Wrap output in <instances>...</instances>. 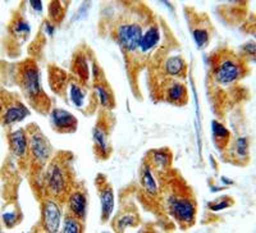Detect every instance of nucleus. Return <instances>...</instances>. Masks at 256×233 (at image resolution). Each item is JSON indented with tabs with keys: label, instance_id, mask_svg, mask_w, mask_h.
I'll use <instances>...</instances> for the list:
<instances>
[{
	"label": "nucleus",
	"instance_id": "obj_31",
	"mask_svg": "<svg viewBox=\"0 0 256 233\" xmlns=\"http://www.w3.org/2000/svg\"><path fill=\"white\" fill-rule=\"evenodd\" d=\"M17 218H18V210L16 208H13L12 210H9V212H6L3 214V219L4 223H6V227L12 228L13 226L17 223Z\"/></svg>",
	"mask_w": 256,
	"mask_h": 233
},
{
	"label": "nucleus",
	"instance_id": "obj_4",
	"mask_svg": "<svg viewBox=\"0 0 256 233\" xmlns=\"http://www.w3.org/2000/svg\"><path fill=\"white\" fill-rule=\"evenodd\" d=\"M70 177L68 173V166L64 160H52L45 176V192L48 198L63 201L70 196Z\"/></svg>",
	"mask_w": 256,
	"mask_h": 233
},
{
	"label": "nucleus",
	"instance_id": "obj_8",
	"mask_svg": "<svg viewBox=\"0 0 256 233\" xmlns=\"http://www.w3.org/2000/svg\"><path fill=\"white\" fill-rule=\"evenodd\" d=\"M50 123L52 130L58 134H73L78 128V120L76 116L60 108L52 109L50 114Z\"/></svg>",
	"mask_w": 256,
	"mask_h": 233
},
{
	"label": "nucleus",
	"instance_id": "obj_13",
	"mask_svg": "<svg viewBox=\"0 0 256 233\" xmlns=\"http://www.w3.org/2000/svg\"><path fill=\"white\" fill-rule=\"evenodd\" d=\"M8 144L10 148V152L14 156L20 159H24L28 154V134L27 130H17L8 134Z\"/></svg>",
	"mask_w": 256,
	"mask_h": 233
},
{
	"label": "nucleus",
	"instance_id": "obj_28",
	"mask_svg": "<svg viewBox=\"0 0 256 233\" xmlns=\"http://www.w3.org/2000/svg\"><path fill=\"white\" fill-rule=\"evenodd\" d=\"M64 17V6L62 2H52L49 6V20L56 26Z\"/></svg>",
	"mask_w": 256,
	"mask_h": 233
},
{
	"label": "nucleus",
	"instance_id": "obj_21",
	"mask_svg": "<svg viewBox=\"0 0 256 233\" xmlns=\"http://www.w3.org/2000/svg\"><path fill=\"white\" fill-rule=\"evenodd\" d=\"M164 70L168 76L184 77L187 74V64L184 58L180 56H170L164 63Z\"/></svg>",
	"mask_w": 256,
	"mask_h": 233
},
{
	"label": "nucleus",
	"instance_id": "obj_22",
	"mask_svg": "<svg viewBox=\"0 0 256 233\" xmlns=\"http://www.w3.org/2000/svg\"><path fill=\"white\" fill-rule=\"evenodd\" d=\"M230 154H232L233 159H234V163L236 160H238V164H246L248 162V137H240L234 141V144L230 148Z\"/></svg>",
	"mask_w": 256,
	"mask_h": 233
},
{
	"label": "nucleus",
	"instance_id": "obj_18",
	"mask_svg": "<svg viewBox=\"0 0 256 233\" xmlns=\"http://www.w3.org/2000/svg\"><path fill=\"white\" fill-rule=\"evenodd\" d=\"M164 98L166 102L176 105H184L187 102V88L180 82H170L164 88Z\"/></svg>",
	"mask_w": 256,
	"mask_h": 233
},
{
	"label": "nucleus",
	"instance_id": "obj_23",
	"mask_svg": "<svg viewBox=\"0 0 256 233\" xmlns=\"http://www.w3.org/2000/svg\"><path fill=\"white\" fill-rule=\"evenodd\" d=\"M212 140L219 150L227 149L230 141V132L216 120H212Z\"/></svg>",
	"mask_w": 256,
	"mask_h": 233
},
{
	"label": "nucleus",
	"instance_id": "obj_27",
	"mask_svg": "<svg viewBox=\"0 0 256 233\" xmlns=\"http://www.w3.org/2000/svg\"><path fill=\"white\" fill-rule=\"evenodd\" d=\"M84 230V223L80 220L77 216L70 214L67 212L66 216H64V223H63V232L66 233H80Z\"/></svg>",
	"mask_w": 256,
	"mask_h": 233
},
{
	"label": "nucleus",
	"instance_id": "obj_24",
	"mask_svg": "<svg viewBox=\"0 0 256 233\" xmlns=\"http://www.w3.org/2000/svg\"><path fill=\"white\" fill-rule=\"evenodd\" d=\"M148 160L152 163L154 168L158 169H166L170 166L172 162V154L168 149H160V150H152L150 152V158Z\"/></svg>",
	"mask_w": 256,
	"mask_h": 233
},
{
	"label": "nucleus",
	"instance_id": "obj_17",
	"mask_svg": "<svg viewBox=\"0 0 256 233\" xmlns=\"http://www.w3.org/2000/svg\"><path fill=\"white\" fill-rule=\"evenodd\" d=\"M159 40H160V28L156 24H154L148 27L145 32H144L142 38H141L140 46H138L137 52H138L140 56H146V54H148V52H152V50L156 46Z\"/></svg>",
	"mask_w": 256,
	"mask_h": 233
},
{
	"label": "nucleus",
	"instance_id": "obj_14",
	"mask_svg": "<svg viewBox=\"0 0 256 233\" xmlns=\"http://www.w3.org/2000/svg\"><path fill=\"white\" fill-rule=\"evenodd\" d=\"M88 198L84 191L74 190L68 196V212L80 219L84 223L86 220V212H88Z\"/></svg>",
	"mask_w": 256,
	"mask_h": 233
},
{
	"label": "nucleus",
	"instance_id": "obj_25",
	"mask_svg": "<svg viewBox=\"0 0 256 233\" xmlns=\"http://www.w3.org/2000/svg\"><path fill=\"white\" fill-rule=\"evenodd\" d=\"M198 26H194L192 28V35H194V38H195L196 44H198V49H204V48L208 46L210 40V32H209V27L206 24H204L202 20H200V24H198Z\"/></svg>",
	"mask_w": 256,
	"mask_h": 233
},
{
	"label": "nucleus",
	"instance_id": "obj_5",
	"mask_svg": "<svg viewBox=\"0 0 256 233\" xmlns=\"http://www.w3.org/2000/svg\"><path fill=\"white\" fill-rule=\"evenodd\" d=\"M142 35V24L137 20H122L116 24V38L120 49L127 56H132L137 52Z\"/></svg>",
	"mask_w": 256,
	"mask_h": 233
},
{
	"label": "nucleus",
	"instance_id": "obj_30",
	"mask_svg": "<svg viewBox=\"0 0 256 233\" xmlns=\"http://www.w3.org/2000/svg\"><path fill=\"white\" fill-rule=\"evenodd\" d=\"M232 205H233L232 198H230V196H223V198H216V200L209 202L208 206H209V209L212 210V212H218V210H223L226 209V208L232 206Z\"/></svg>",
	"mask_w": 256,
	"mask_h": 233
},
{
	"label": "nucleus",
	"instance_id": "obj_16",
	"mask_svg": "<svg viewBox=\"0 0 256 233\" xmlns=\"http://www.w3.org/2000/svg\"><path fill=\"white\" fill-rule=\"evenodd\" d=\"M94 90H95L98 99H99V102L102 108H105L106 110H110V109L114 108L116 102H114L113 91L110 90L108 82L105 81L104 77L94 82Z\"/></svg>",
	"mask_w": 256,
	"mask_h": 233
},
{
	"label": "nucleus",
	"instance_id": "obj_1",
	"mask_svg": "<svg viewBox=\"0 0 256 233\" xmlns=\"http://www.w3.org/2000/svg\"><path fill=\"white\" fill-rule=\"evenodd\" d=\"M17 84L24 92L27 102L41 114L50 110V100L41 86L40 70L38 63L28 58L22 62L17 70Z\"/></svg>",
	"mask_w": 256,
	"mask_h": 233
},
{
	"label": "nucleus",
	"instance_id": "obj_19",
	"mask_svg": "<svg viewBox=\"0 0 256 233\" xmlns=\"http://www.w3.org/2000/svg\"><path fill=\"white\" fill-rule=\"evenodd\" d=\"M9 34L16 38V41L24 42L30 35V24L24 16L16 13L13 20L9 24Z\"/></svg>",
	"mask_w": 256,
	"mask_h": 233
},
{
	"label": "nucleus",
	"instance_id": "obj_32",
	"mask_svg": "<svg viewBox=\"0 0 256 233\" xmlns=\"http://www.w3.org/2000/svg\"><path fill=\"white\" fill-rule=\"evenodd\" d=\"M30 4L34 6V9H35V10L38 9V13H42V3H41V2H35V0H31V2H30Z\"/></svg>",
	"mask_w": 256,
	"mask_h": 233
},
{
	"label": "nucleus",
	"instance_id": "obj_7",
	"mask_svg": "<svg viewBox=\"0 0 256 233\" xmlns=\"http://www.w3.org/2000/svg\"><path fill=\"white\" fill-rule=\"evenodd\" d=\"M3 95V114H2V116H3L4 126H9L13 124V123L20 122L24 116H28V109H27L26 106H24V104H22L17 98H14V95L8 96L9 94H4V91Z\"/></svg>",
	"mask_w": 256,
	"mask_h": 233
},
{
	"label": "nucleus",
	"instance_id": "obj_2",
	"mask_svg": "<svg viewBox=\"0 0 256 233\" xmlns=\"http://www.w3.org/2000/svg\"><path fill=\"white\" fill-rule=\"evenodd\" d=\"M212 77L220 84H230L238 81L246 73V66L241 56L233 52H219L212 56Z\"/></svg>",
	"mask_w": 256,
	"mask_h": 233
},
{
	"label": "nucleus",
	"instance_id": "obj_9",
	"mask_svg": "<svg viewBox=\"0 0 256 233\" xmlns=\"http://www.w3.org/2000/svg\"><path fill=\"white\" fill-rule=\"evenodd\" d=\"M42 227L46 232H56L60 223V209L58 201L52 198H45L42 201Z\"/></svg>",
	"mask_w": 256,
	"mask_h": 233
},
{
	"label": "nucleus",
	"instance_id": "obj_20",
	"mask_svg": "<svg viewBox=\"0 0 256 233\" xmlns=\"http://www.w3.org/2000/svg\"><path fill=\"white\" fill-rule=\"evenodd\" d=\"M49 82L54 92L58 94V95H63V94L66 92V90H67L70 78H68L67 73L64 72V70H62L60 68L50 67Z\"/></svg>",
	"mask_w": 256,
	"mask_h": 233
},
{
	"label": "nucleus",
	"instance_id": "obj_11",
	"mask_svg": "<svg viewBox=\"0 0 256 233\" xmlns=\"http://www.w3.org/2000/svg\"><path fill=\"white\" fill-rule=\"evenodd\" d=\"M73 77L78 82H81L84 86H88L90 81V66H88V56L84 50L80 49L78 52L73 56L72 64H70Z\"/></svg>",
	"mask_w": 256,
	"mask_h": 233
},
{
	"label": "nucleus",
	"instance_id": "obj_15",
	"mask_svg": "<svg viewBox=\"0 0 256 233\" xmlns=\"http://www.w3.org/2000/svg\"><path fill=\"white\" fill-rule=\"evenodd\" d=\"M66 92H67L70 102H72L76 108L82 110L84 105H86V98H88V88H86V86H84V84H82L81 82L77 81L76 78H70V82H68Z\"/></svg>",
	"mask_w": 256,
	"mask_h": 233
},
{
	"label": "nucleus",
	"instance_id": "obj_29",
	"mask_svg": "<svg viewBox=\"0 0 256 233\" xmlns=\"http://www.w3.org/2000/svg\"><path fill=\"white\" fill-rule=\"evenodd\" d=\"M116 230H124L127 227H134L137 224V216L131 213H127L124 216L116 218Z\"/></svg>",
	"mask_w": 256,
	"mask_h": 233
},
{
	"label": "nucleus",
	"instance_id": "obj_6",
	"mask_svg": "<svg viewBox=\"0 0 256 233\" xmlns=\"http://www.w3.org/2000/svg\"><path fill=\"white\" fill-rule=\"evenodd\" d=\"M27 134H28V150L32 159L38 166H44L52 156V146L49 141L36 124L30 126L27 128Z\"/></svg>",
	"mask_w": 256,
	"mask_h": 233
},
{
	"label": "nucleus",
	"instance_id": "obj_3",
	"mask_svg": "<svg viewBox=\"0 0 256 233\" xmlns=\"http://www.w3.org/2000/svg\"><path fill=\"white\" fill-rule=\"evenodd\" d=\"M166 208L169 214L184 227L194 224L196 218V202L192 196H190V188L184 190L178 187L172 191L166 198Z\"/></svg>",
	"mask_w": 256,
	"mask_h": 233
},
{
	"label": "nucleus",
	"instance_id": "obj_10",
	"mask_svg": "<svg viewBox=\"0 0 256 233\" xmlns=\"http://www.w3.org/2000/svg\"><path fill=\"white\" fill-rule=\"evenodd\" d=\"M92 138L96 155L100 159H108L110 155V145H109L108 124L105 120H100L96 123V127L92 132Z\"/></svg>",
	"mask_w": 256,
	"mask_h": 233
},
{
	"label": "nucleus",
	"instance_id": "obj_26",
	"mask_svg": "<svg viewBox=\"0 0 256 233\" xmlns=\"http://www.w3.org/2000/svg\"><path fill=\"white\" fill-rule=\"evenodd\" d=\"M141 182H142V187L145 188V191L148 194V195H156L158 186L152 176L150 166H142V170H141Z\"/></svg>",
	"mask_w": 256,
	"mask_h": 233
},
{
	"label": "nucleus",
	"instance_id": "obj_12",
	"mask_svg": "<svg viewBox=\"0 0 256 233\" xmlns=\"http://www.w3.org/2000/svg\"><path fill=\"white\" fill-rule=\"evenodd\" d=\"M96 184L99 187V195L100 201H102V220L106 222L110 218V214L113 213L114 209V194L112 190L110 184L106 182L102 176H99L96 180Z\"/></svg>",
	"mask_w": 256,
	"mask_h": 233
}]
</instances>
